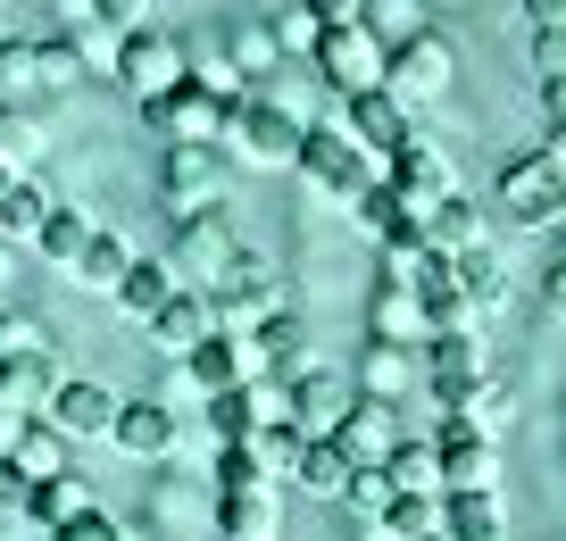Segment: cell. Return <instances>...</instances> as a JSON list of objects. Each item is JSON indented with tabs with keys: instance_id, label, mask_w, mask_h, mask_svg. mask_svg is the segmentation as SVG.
Segmentation results:
<instances>
[{
	"instance_id": "6da1fadb",
	"label": "cell",
	"mask_w": 566,
	"mask_h": 541,
	"mask_svg": "<svg viewBox=\"0 0 566 541\" xmlns=\"http://www.w3.org/2000/svg\"><path fill=\"white\" fill-rule=\"evenodd\" d=\"M233 259H242V242H233L226 200H209V209H184V217H176V250H167L176 283H192V292H217V275H226Z\"/></svg>"
},
{
	"instance_id": "7a4b0ae2",
	"label": "cell",
	"mask_w": 566,
	"mask_h": 541,
	"mask_svg": "<svg viewBox=\"0 0 566 541\" xmlns=\"http://www.w3.org/2000/svg\"><path fill=\"white\" fill-rule=\"evenodd\" d=\"M301 134L308 125L301 117H283L275 101H226V125H217V142H226L233 158H250V167H292L301 158Z\"/></svg>"
},
{
	"instance_id": "3957f363",
	"label": "cell",
	"mask_w": 566,
	"mask_h": 541,
	"mask_svg": "<svg viewBox=\"0 0 566 541\" xmlns=\"http://www.w3.org/2000/svg\"><path fill=\"white\" fill-rule=\"evenodd\" d=\"M500 217H509V226H525V233L566 226V175L549 167V150H525V158H509V167H500Z\"/></svg>"
},
{
	"instance_id": "277c9868",
	"label": "cell",
	"mask_w": 566,
	"mask_h": 541,
	"mask_svg": "<svg viewBox=\"0 0 566 541\" xmlns=\"http://www.w3.org/2000/svg\"><path fill=\"white\" fill-rule=\"evenodd\" d=\"M292 167H301V184H317V193H334V200H358L375 184V150H358L342 125H308Z\"/></svg>"
},
{
	"instance_id": "5b68a950",
	"label": "cell",
	"mask_w": 566,
	"mask_h": 541,
	"mask_svg": "<svg viewBox=\"0 0 566 541\" xmlns=\"http://www.w3.org/2000/svg\"><path fill=\"white\" fill-rule=\"evenodd\" d=\"M184 75H192V51H184L176 34H159V25L117 34V84L134 92V101H159V92H176Z\"/></svg>"
},
{
	"instance_id": "8992f818",
	"label": "cell",
	"mask_w": 566,
	"mask_h": 541,
	"mask_svg": "<svg viewBox=\"0 0 566 541\" xmlns=\"http://www.w3.org/2000/svg\"><path fill=\"white\" fill-rule=\"evenodd\" d=\"M308 59H317V84L342 92V101H350V92H375V84H384V67H391V51L367 34V25H325Z\"/></svg>"
},
{
	"instance_id": "52a82bcc",
	"label": "cell",
	"mask_w": 566,
	"mask_h": 541,
	"mask_svg": "<svg viewBox=\"0 0 566 541\" xmlns=\"http://www.w3.org/2000/svg\"><path fill=\"white\" fill-rule=\"evenodd\" d=\"M450 75H459V51H450V42L433 34V25H424L417 42H400V51H391L384 92H400V101L417 108V101H442V92H450Z\"/></svg>"
},
{
	"instance_id": "ba28073f",
	"label": "cell",
	"mask_w": 566,
	"mask_h": 541,
	"mask_svg": "<svg viewBox=\"0 0 566 541\" xmlns=\"http://www.w3.org/2000/svg\"><path fill=\"white\" fill-rule=\"evenodd\" d=\"M384 184L408 200V209H433V200H450V193H459V167H450V150H442V142H417V134H408L400 150L384 158Z\"/></svg>"
},
{
	"instance_id": "9c48e42d",
	"label": "cell",
	"mask_w": 566,
	"mask_h": 541,
	"mask_svg": "<svg viewBox=\"0 0 566 541\" xmlns=\"http://www.w3.org/2000/svg\"><path fill=\"white\" fill-rule=\"evenodd\" d=\"M142 117L159 125L167 142H209V150H217V125H226V101H217V92L200 84V75H184L176 92H159V101H142Z\"/></svg>"
},
{
	"instance_id": "30bf717a",
	"label": "cell",
	"mask_w": 566,
	"mask_h": 541,
	"mask_svg": "<svg viewBox=\"0 0 566 541\" xmlns=\"http://www.w3.org/2000/svg\"><path fill=\"white\" fill-rule=\"evenodd\" d=\"M342 134H350L358 150L391 158L408 134H417V117H408V101H400V92H384V84H375V92H350V108H342Z\"/></svg>"
},
{
	"instance_id": "8fae6325",
	"label": "cell",
	"mask_w": 566,
	"mask_h": 541,
	"mask_svg": "<svg viewBox=\"0 0 566 541\" xmlns=\"http://www.w3.org/2000/svg\"><path fill=\"white\" fill-rule=\"evenodd\" d=\"M176 367H184V384H192L200 400H217V392H233V384H250V375H266V367H259V350L233 342L226 325H217L209 342L192 350V358H176Z\"/></svg>"
},
{
	"instance_id": "7c38bea8",
	"label": "cell",
	"mask_w": 566,
	"mask_h": 541,
	"mask_svg": "<svg viewBox=\"0 0 566 541\" xmlns=\"http://www.w3.org/2000/svg\"><path fill=\"white\" fill-rule=\"evenodd\" d=\"M42 417H51L67 441H108L117 434V392L108 384H59L51 400H42Z\"/></svg>"
},
{
	"instance_id": "4fadbf2b",
	"label": "cell",
	"mask_w": 566,
	"mask_h": 541,
	"mask_svg": "<svg viewBox=\"0 0 566 541\" xmlns=\"http://www.w3.org/2000/svg\"><path fill=\"white\" fill-rule=\"evenodd\" d=\"M442 491H500V441L467 434V425H442Z\"/></svg>"
},
{
	"instance_id": "5bb4252c",
	"label": "cell",
	"mask_w": 566,
	"mask_h": 541,
	"mask_svg": "<svg viewBox=\"0 0 566 541\" xmlns=\"http://www.w3.org/2000/svg\"><path fill=\"white\" fill-rule=\"evenodd\" d=\"M325 441H334V450L350 458V467H384V458L400 450V425H391V400H350V417H342Z\"/></svg>"
},
{
	"instance_id": "9a60e30c",
	"label": "cell",
	"mask_w": 566,
	"mask_h": 541,
	"mask_svg": "<svg viewBox=\"0 0 566 541\" xmlns=\"http://www.w3.org/2000/svg\"><path fill=\"white\" fill-rule=\"evenodd\" d=\"M159 193L176 200V217H184V209H209V200H217V150H209V142H167Z\"/></svg>"
},
{
	"instance_id": "2e32d148",
	"label": "cell",
	"mask_w": 566,
	"mask_h": 541,
	"mask_svg": "<svg viewBox=\"0 0 566 541\" xmlns=\"http://www.w3.org/2000/svg\"><path fill=\"white\" fill-rule=\"evenodd\" d=\"M209 333H217V300H209V292H192V283H184V292L167 300L159 316H150V342H159L167 358H192Z\"/></svg>"
},
{
	"instance_id": "e0dca14e",
	"label": "cell",
	"mask_w": 566,
	"mask_h": 541,
	"mask_svg": "<svg viewBox=\"0 0 566 541\" xmlns=\"http://www.w3.org/2000/svg\"><path fill=\"white\" fill-rule=\"evenodd\" d=\"M117 441L125 458H142V467H150V458H167L176 450V408H159V400H117Z\"/></svg>"
},
{
	"instance_id": "ac0fdd59",
	"label": "cell",
	"mask_w": 566,
	"mask_h": 541,
	"mask_svg": "<svg viewBox=\"0 0 566 541\" xmlns=\"http://www.w3.org/2000/svg\"><path fill=\"white\" fill-rule=\"evenodd\" d=\"M342 417H350V384H342L334 367H308L301 384H292V425H301V434H334Z\"/></svg>"
},
{
	"instance_id": "d6986e66",
	"label": "cell",
	"mask_w": 566,
	"mask_h": 541,
	"mask_svg": "<svg viewBox=\"0 0 566 541\" xmlns=\"http://www.w3.org/2000/svg\"><path fill=\"white\" fill-rule=\"evenodd\" d=\"M176 292H184V283H176V267H167V259H134V267H125V283H117L108 300H117L134 325H150V316H159Z\"/></svg>"
},
{
	"instance_id": "ffe728a7",
	"label": "cell",
	"mask_w": 566,
	"mask_h": 541,
	"mask_svg": "<svg viewBox=\"0 0 566 541\" xmlns=\"http://www.w3.org/2000/svg\"><path fill=\"white\" fill-rule=\"evenodd\" d=\"M442 533L450 541H509L500 491H442Z\"/></svg>"
},
{
	"instance_id": "44dd1931",
	"label": "cell",
	"mask_w": 566,
	"mask_h": 541,
	"mask_svg": "<svg viewBox=\"0 0 566 541\" xmlns=\"http://www.w3.org/2000/svg\"><path fill=\"white\" fill-rule=\"evenodd\" d=\"M217 541H275V491H217Z\"/></svg>"
},
{
	"instance_id": "7402d4cb",
	"label": "cell",
	"mask_w": 566,
	"mask_h": 541,
	"mask_svg": "<svg viewBox=\"0 0 566 541\" xmlns=\"http://www.w3.org/2000/svg\"><path fill=\"white\" fill-rule=\"evenodd\" d=\"M84 508H101V500H92V483H84V475H51V483H34V491H25V517H34L42 533L75 524Z\"/></svg>"
},
{
	"instance_id": "603a6c76",
	"label": "cell",
	"mask_w": 566,
	"mask_h": 541,
	"mask_svg": "<svg viewBox=\"0 0 566 541\" xmlns=\"http://www.w3.org/2000/svg\"><path fill=\"white\" fill-rule=\"evenodd\" d=\"M92 233H101V226H92L84 209H51V217H42V233H34V250L59 267V275H75V267H84V250H92Z\"/></svg>"
},
{
	"instance_id": "cb8c5ba5",
	"label": "cell",
	"mask_w": 566,
	"mask_h": 541,
	"mask_svg": "<svg viewBox=\"0 0 566 541\" xmlns=\"http://www.w3.org/2000/svg\"><path fill=\"white\" fill-rule=\"evenodd\" d=\"M424 242H433V250H450V259H459V250H475V242H483V209H475L467 193L433 200V209H424Z\"/></svg>"
},
{
	"instance_id": "d4e9b609",
	"label": "cell",
	"mask_w": 566,
	"mask_h": 541,
	"mask_svg": "<svg viewBox=\"0 0 566 541\" xmlns=\"http://www.w3.org/2000/svg\"><path fill=\"white\" fill-rule=\"evenodd\" d=\"M367 333H375V342H424V309H417V292H400V283H375V300H367Z\"/></svg>"
},
{
	"instance_id": "484cf974",
	"label": "cell",
	"mask_w": 566,
	"mask_h": 541,
	"mask_svg": "<svg viewBox=\"0 0 566 541\" xmlns=\"http://www.w3.org/2000/svg\"><path fill=\"white\" fill-rule=\"evenodd\" d=\"M9 467L25 475V483H51V475H67V434H59L51 417H34L18 434V450H9Z\"/></svg>"
},
{
	"instance_id": "4316f807",
	"label": "cell",
	"mask_w": 566,
	"mask_h": 541,
	"mask_svg": "<svg viewBox=\"0 0 566 541\" xmlns=\"http://www.w3.org/2000/svg\"><path fill=\"white\" fill-rule=\"evenodd\" d=\"M292 483H301L308 500H342V491H350V458H342L325 434H308V450H301V467H292Z\"/></svg>"
},
{
	"instance_id": "83f0119b",
	"label": "cell",
	"mask_w": 566,
	"mask_h": 541,
	"mask_svg": "<svg viewBox=\"0 0 566 541\" xmlns=\"http://www.w3.org/2000/svg\"><path fill=\"white\" fill-rule=\"evenodd\" d=\"M134 259H142V250L125 242V233H108V226H101V233H92V250H84V267H75V283H84V292H117Z\"/></svg>"
},
{
	"instance_id": "f1b7e54d",
	"label": "cell",
	"mask_w": 566,
	"mask_h": 541,
	"mask_svg": "<svg viewBox=\"0 0 566 541\" xmlns=\"http://www.w3.org/2000/svg\"><path fill=\"white\" fill-rule=\"evenodd\" d=\"M459 292H467V309H500L509 300V275H500V259H492V242H475V250H459Z\"/></svg>"
},
{
	"instance_id": "f546056e",
	"label": "cell",
	"mask_w": 566,
	"mask_h": 541,
	"mask_svg": "<svg viewBox=\"0 0 566 541\" xmlns=\"http://www.w3.org/2000/svg\"><path fill=\"white\" fill-rule=\"evenodd\" d=\"M384 524H391V541H424V533H442V491H391Z\"/></svg>"
},
{
	"instance_id": "4dcf8cb0",
	"label": "cell",
	"mask_w": 566,
	"mask_h": 541,
	"mask_svg": "<svg viewBox=\"0 0 566 541\" xmlns=\"http://www.w3.org/2000/svg\"><path fill=\"white\" fill-rule=\"evenodd\" d=\"M358 25H367L384 51H400V42L424 34V9H417V0H367V9H358Z\"/></svg>"
},
{
	"instance_id": "1f68e13d",
	"label": "cell",
	"mask_w": 566,
	"mask_h": 541,
	"mask_svg": "<svg viewBox=\"0 0 566 541\" xmlns=\"http://www.w3.org/2000/svg\"><path fill=\"white\" fill-rule=\"evenodd\" d=\"M384 475H391V491H442V450L433 441H400L384 458Z\"/></svg>"
},
{
	"instance_id": "d6a6232c",
	"label": "cell",
	"mask_w": 566,
	"mask_h": 541,
	"mask_svg": "<svg viewBox=\"0 0 566 541\" xmlns=\"http://www.w3.org/2000/svg\"><path fill=\"white\" fill-rule=\"evenodd\" d=\"M84 84V42H34V92H75Z\"/></svg>"
},
{
	"instance_id": "836d02e7",
	"label": "cell",
	"mask_w": 566,
	"mask_h": 541,
	"mask_svg": "<svg viewBox=\"0 0 566 541\" xmlns=\"http://www.w3.org/2000/svg\"><path fill=\"white\" fill-rule=\"evenodd\" d=\"M424 375H483L475 333H424Z\"/></svg>"
},
{
	"instance_id": "e575fe53",
	"label": "cell",
	"mask_w": 566,
	"mask_h": 541,
	"mask_svg": "<svg viewBox=\"0 0 566 541\" xmlns=\"http://www.w3.org/2000/svg\"><path fill=\"white\" fill-rule=\"evenodd\" d=\"M42 217H51V200H42L34 184H9V200H0V242H34Z\"/></svg>"
},
{
	"instance_id": "d590c367",
	"label": "cell",
	"mask_w": 566,
	"mask_h": 541,
	"mask_svg": "<svg viewBox=\"0 0 566 541\" xmlns=\"http://www.w3.org/2000/svg\"><path fill=\"white\" fill-rule=\"evenodd\" d=\"M342 508H350V517H384V508H391V475H384V467H350Z\"/></svg>"
},
{
	"instance_id": "8d00e7d4",
	"label": "cell",
	"mask_w": 566,
	"mask_h": 541,
	"mask_svg": "<svg viewBox=\"0 0 566 541\" xmlns=\"http://www.w3.org/2000/svg\"><path fill=\"white\" fill-rule=\"evenodd\" d=\"M34 158H42V125L34 117H0V167H34Z\"/></svg>"
},
{
	"instance_id": "74e56055",
	"label": "cell",
	"mask_w": 566,
	"mask_h": 541,
	"mask_svg": "<svg viewBox=\"0 0 566 541\" xmlns=\"http://www.w3.org/2000/svg\"><path fill=\"white\" fill-rule=\"evenodd\" d=\"M367 400H391V392L408 384V342H375V358H367Z\"/></svg>"
},
{
	"instance_id": "f35d334b",
	"label": "cell",
	"mask_w": 566,
	"mask_h": 541,
	"mask_svg": "<svg viewBox=\"0 0 566 541\" xmlns=\"http://www.w3.org/2000/svg\"><path fill=\"white\" fill-rule=\"evenodd\" d=\"M350 209H358V226H367V233H384V226H391V217H408V200H400V193H391L384 175H375V184H367V193H358V200H350Z\"/></svg>"
},
{
	"instance_id": "ab89813d",
	"label": "cell",
	"mask_w": 566,
	"mask_h": 541,
	"mask_svg": "<svg viewBox=\"0 0 566 541\" xmlns=\"http://www.w3.org/2000/svg\"><path fill=\"white\" fill-rule=\"evenodd\" d=\"M317 34H325V25H317V9H308V0H292V9L275 18V42H283V51H317Z\"/></svg>"
},
{
	"instance_id": "60d3db41",
	"label": "cell",
	"mask_w": 566,
	"mask_h": 541,
	"mask_svg": "<svg viewBox=\"0 0 566 541\" xmlns=\"http://www.w3.org/2000/svg\"><path fill=\"white\" fill-rule=\"evenodd\" d=\"M0 92H34V42H0Z\"/></svg>"
},
{
	"instance_id": "b9f144b4",
	"label": "cell",
	"mask_w": 566,
	"mask_h": 541,
	"mask_svg": "<svg viewBox=\"0 0 566 541\" xmlns=\"http://www.w3.org/2000/svg\"><path fill=\"white\" fill-rule=\"evenodd\" d=\"M51 541H125V533H117V524L101 517V508H84V517H75V524H59Z\"/></svg>"
},
{
	"instance_id": "7bdbcfd3",
	"label": "cell",
	"mask_w": 566,
	"mask_h": 541,
	"mask_svg": "<svg viewBox=\"0 0 566 541\" xmlns=\"http://www.w3.org/2000/svg\"><path fill=\"white\" fill-rule=\"evenodd\" d=\"M92 25H117V34H134V25H142V0H92Z\"/></svg>"
},
{
	"instance_id": "ee69618b",
	"label": "cell",
	"mask_w": 566,
	"mask_h": 541,
	"mask_svg": "<svg viewBox=\"0 0 566 541\" xmlns=\"http://www.w3.org/2000/svg\"><path fill=\"white\" fill-rule=\"evenodd\" d=\"M25 425H34V408H18L9 392H0V458L18 450V434H25Z\"/></svg>"
},
{
	"instance_id": "f6af8a7d",
	"label": "cell",
	"mask_w": 566,
	"mask_h": 541,
	"mask_svg": "<svg viewBox=\"0 0 566 541\" xmlns=\"http://www.w3.org/2000/svg\"><path fill=\"white\" fill-rule=\"evenodd\" d=\"M25 491H34V483H25V475L9 467V458H0V517H9V508H18V517H25Z\"/></svg>"
},
{
	"instance_id": "bcb514c9",
	"label": "cell",
	"mask_w": 566,
	"mask_h": 541,
	"mask_svg": "<svg viewBox=\"0 0 566 541\" xmlns=\"http://www.w3.org/2000/svg\"><path fill=\"white\" fill-rule=\"evenodd\" d=\"M308 9H317V25H358V9H367V0H308Z\"/></svg>"
},
{
	"instance_id": "7dc6e473",
	"label": "cell",
	"mask_w": 566,
	"mask_h": 541,
	"mask_svg": "<svg viewBox=\"0 0 566 541\" xmlns=\"http://www.w3.org/2000/svg\"><path fill=\"white\" fill-rule=\"evenodd\" d=\"M525 18L549 34V25H566V0H525Z\"/></svg>"
},
{
	"instance_id": "c3c4849f",
	"label": "cell",
	"mask_w": 566,
	"mask_h": 541,
	"mask_svg": "<svg viewBox=\"0 0 566 541\" xmlns=\"http://www.w3.org/2000/svg\"><path fill=\"white\" fill-rule=\"evenodd\" d=\"M51 18H67L75 34H84V25H92V0H51Z\"/></svg>"
},
{
	"instance_id": "681fc988",
	"label": "cell",
	"mask_w": 566,
	"mask_h": 541,
	"mask_svg": "<svg viewBox=\"0 0 566 541\" xmlns=\"http://www.w3.org/2000/svg\"><path fill=\"white\" fill-rule=\"evenodd\" d=\"M18 350V309H0V358Z\"/></svg>"
},
{
	"instance_id": "f907efd6",
	"label": "cell",
	"mask_w": 566,
	"mask_h": 541,
	"mask_svg": "<svg viewBox=\"0 0 566 541\" xmlns=\"http://www.w3.org/2000/svg\"><path fill=\"white\" fill-rule=\"evenodd\" d=\"M542 150H549V167H558V175H566V125H558V134H549V142H542Z\"/></svg>"
},
{
	"instance_id": "816d5d0a",
	"label": "cell",
	"mask_w": 566,
	"mask_h": 541,
	"mask_svg": "<svg viewBox=\"0 0 566 541\" xmlns=\"http://www.w3.org/2000/svg\"><path fill=\"white\" fill-rule=\"evenodd\" d=\"M9 184H25V175H18V167H0V200H9Z\"/></svg>"
},
{
	"instance_id": "f5cc1de1",
	"label": "cell",
	"mask_w": 566,
	"mask_h": 541,
	"mask_svg": "<svg viewBox=\"0 0 566 541\" xmlns=\"http://www.w3.org/2000/svg\"><path fill=\"white\" fill-rule=\"evenodd\" d=\"M424 541H450V533H424Z\"/></svg>"
}]
</instances>
